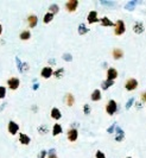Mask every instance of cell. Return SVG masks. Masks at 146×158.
<instances>
[{"mask_svg": "<svg viewBox=\"0 0 146 158\" xmlns=\"http://www.w3.org/2000/svg\"><path fill=\"white\" fill-rule=\"evenodd\" d=\"M125 31H126V25H125L124 20H121V19L117 20L115 25H114V33L117 36H121L125 33Z\"/></svg>", "mask_w": 146, "mask_h": 158, "instance_id": "6da1fadb", "label": "cell"}, {"mask_svg": "<svg viewBox=\"0 0 146 158\" xmlns=\"http://www.w3.org/2000/svg\"><path fill=\"white\" fill-rule=\"evenodd\" d=\"M20 86V81L18 77H10L7 80V87L11 89V90H17Z\"/></svg>", "mask_w": 146, "mask_h": 158, "instance_id": "7a4b0ae2", "label": "cell"}, {"mask_svg": "<svg viewBox=\"0 0 146 158\" xmlns=\"http://www.w3.org/2000/svg\"><path fill=\"white\" fill-rule=\"evenodd\" d=\"M118 110V105H117V101L115 100H109L108 104L106 106V112L109 114V115H113L114 113H117Z\"/></svg>", "mask_w": 146, "mask_h": 158, "instance_id": "3957f363", "label": "cell"}, {"mask_svg": "<svg viewBox=\"0 0 146 158\" xmlns=\"http://www.w3.org/2000/svg\"><path fill=\"white\" fill-rule=\"evenodd\" d=\"M7 131H9L10 134L14 136V134H17L19 132V125L13 120H10L9 124H7Z\"/></svg>", "mask_w": 146, "mask_h": 158, "instance_id": "277c9868", "label": "cell"}, {"mask_svg": "<svg viewBox=\"0 0 146 158\" xmlns=\"http://www.w3.org/2000/svg\"><path fill=\"white\" fill-rule=\"evenodd\" d=\"M67 138H68L69 141L74 143V141H76L77 138H78V131H77L76 129H74V127L69 129V130L67 131Z\"/></svg>", "mask_w": 146, "mask_h": 158, "instance_id": "5b68a950", "label": "cell"}, {"mask_svg": "<svg viewBox=\"0 0 146 158\" xmlns=\"http://www.w3.org/2000/svg\"><path fill=\"white\" fill-rule=\"evenodd\" d=\"M137 87H138V81L135 80V78H133V77L128 78V80L126 81V83H125V88L128 92H132V90L137 89Z\"/></svg>", "mask_w": 146, "mask_h": 158, "instance_id": "8992f818", "label": "cell"}, {"mask_svg": "<svg viewBox=\"0 0 146 158\" xmlns=\"http://www.w3.org/2000/svg\"><path fill=\"white\" fill-rule=\"evenodd\" d=\"M77 6H78V1L77 0H69V1L66 3L64 7L68 12H75L77 10Z\"/></svg>", "mask_w": 146, "mask_h": 158, "instance_id": "52a82bcc", "label": "cell"}, {"mask_svg": "<svg viewBox=\"0 0 146 158\" xmlns=\"http://www.w3.org/2000/svg\"><path fill=\"white\" fill-rule=\"evenodd\" d=\"M52 75H54V70H52V68L50 66H49V67H44L42 70H40V76H42L43 78H45V80L50 78Z\"/></svg>", "mask_w": 146, "mask_h": 158, "instance_id": "ba28073f", "label": "cell"}, {"mask_svg": "<svg viewBox=\"0 0 146 158\" xmlns=\"http://www.w3.org/2000/svg\"><path fill=\"white\" fill-rule=\"evenodd\" d=\"M26 20H27V24H29V27L30 29L36 27L37 24H38V17H37L36 14H29Z\"/></svg>", "mask_w": 146, "mask_h": 158, "instance_id": "9c48e42d", "label": "cell"}, {"mask_svg": "<svg viewBox=\"0 0 146 158\" xmlns=\"http://www.w3.org/2000/svg\"><path fill=\"white\" fill-rule=\"evenodd\" d=\"M87 21L89 24H94V23L100 21V19L97 18V12L96 11H90L87 15Z\"/></svg>", "mask_w": 146, "mask_h": 158, "instance_id": "30bf717a", "label": "cell"}, {"mask_svg": "<svg viewBox=\"0 0 146 158\" xmlns=\"http://www.w3.org/2000/svg\"><path fill=\"white\" fill-rule=\"evenodd\" d=\"M64 104H66L68 107H71L75 104V98L71 93H67L66 95H64Z\"/></svg>", "mask_w": 146, "mask_h": 158, "instance_id": "8fae6325", "label": "cell"}, {"mask_svg": "<svg viewBox=\"0 0 146 158\" xmlns=\"http://www.w3.org/2000/svg\"><path fill=\"white\" fill-rule=\"evenodd\" d=\"M118 70L115 68H109L107 70V80H111V81H114L115 78L118 77Z\"/></svg>", "mask_w": 146, "mask_h": 158, "instance_id": "7c38bea8", "label": "cell"}, {"mask_svg": "<svg viewBox=\"0 0 146 158\" xmlns=\"http://www.w3.org/2000/svg\"><path fill=\"white\" fill-rule=\"evenodd\" d=\"M50 115L54 120H60L61 118H62V113H61V110L57 108V107H52L51 110H50Z\"/></svg>", "mask_w": 146, "mask_h": 158, "instance_id": "4fadbf2b", "label": "cell"}, {"mask_svg": "<svg viewBox=\"0 0 146 158\" xmlns=\"http://www.w3.org/2000/svg\"><path fill=\"white\" fill-rule=\"evenodd\" d=\"M133 31L137 33V35H140L145 31V27H144V24L141 21H135L134 25H133Z\"/></svg>", "mask_w": 146, "mask_h": 158, "instance_id": "5bb4252c", "label": "cell"}, {"mask_svg": "<svg viewBox=\"0 0 146 158\" xmlns=\"http://www.w3.org/2000/svg\"><path fill=\"white\" fill-rule=\"evenodd\" d=\"M19 143L23 145H29L31 143V138L25 133H19Z\"/></svg>", "mask_w": 146, "mask_h": 158, "instance_id": "9a60e30c", "label": "cell"}, {"mask_svg": "<svg viewBox=\"0 0 146 158\" xmlns=\"http://www.w3.org/2000/svg\"><path fill=\"white\" fill-rule=\"evenodd\" d=\"M112 56L114 60H120V58H123L124 57V51L119 49V48H115V49H113L112 51Z\"/></svg>", "mask_w": 146, "mask_h": 158, "instance_id": "2e32d148", "label": "cell"}, {"mask_svg": "<svg viewBox=\"0 0 146 158\" xmlns=\"http://www.w3.org/2000/svg\"><path fill=\"white\" fill-rule=\"evenodd\" d=\"M125 138V132L123 131V129L121 127H117V134H115V140L117 141H123Z\"/></svg>", "mask_w": 146, "mask_h": 158, "instance_id": "e0dca14e", "label": "cell"}, {"mask_svg": "<svg viewBox=\"0 0 146 158\" xmlns=\"http://www.w3.org/2000/svg\"><path fill=\"white\" fill-rule=\"evenodd\" d=\"M62 131H63V129H62V126H61L58 123H56V124L52 126V136L57 137L58 134L62 133Z\"/></svg>", "mask_w": 146, "mask_h": 158, "instance_id": "ac0fdd59", "label": "cell"}, {"mask_svg": "<svg viewBox=\"0 0 146 158\" xmlns=\"http://www.w3.org/2000/svg\"><path fill=\"white\" fill-rule=\"evenodd\" d=\"M100 23H101L102 26H114V25H115L114 23H113L108 17H102V18L100 19Z\"/></svg>", "mask_w": 146, "mask_h": 158, "instance_id": "d6986e66", "label": "cell"}, {"mask_svg": "<svg viewBox=\"0 0 146 158\" xmlns=\"http://www.w3.org/2000/svg\"><path fill=\"white\" fill-rule=\"evenodd\" d=\"M19 38L21 39V41H29V39L31 38L30 30H24V31H21L20 35H19Z\"/></svg>", "mask_w": 146, "mask_h": 158, "instance_id": "ffe728a7", "label": "cell"}, {"mask_svg": "<svg viewBox=\"0 0 146 158\" xmlns=\"http://www.w3.org/2000/svg\"><path fill=\"white\" fill-rule=\"evenodd\" d=\"M90 99H92L93 101H100V100H101V90H100V89H95V90L92 93Z\"/></svg>", "mask_w": 146, "mask_h": 158, "instance_id": "44dd1931", "label": "cell"}, {"mask_svg": "<svg viewBox=\"0 0 146 158\" xmlns=\"http://www.w3.org/2000/svg\"><path fill=\"white\" fill-rule=\"evenodd\" d=\"M54 19V14L50 13V12H48L44 14V18H43V23L44 24H49V23H51Z\"/></svg>", "mask_w": 146, "mask_h": 158, "instance_id": "7402d4cb", "label": "cell"}, {"mask_svg": "<svg viewBox=\"0 0 146 158\" xmlns=\"http://www.w3.org/2000/svg\"><path fill=\"white\" fill-rule=\"evenodd\" d=\"M88 32H89V29H87V26L84 24H80L78 25V35L83 36V35H86Z\"/></svg>", "mask_w": 146, "mask_h": 158, "instance_id": "603a6c76", "label": "cell"}, {"mask_svg": "<svg viewBox=\"0 0 146 158\" xmlns=\"http://www.w3.org/2000/svg\"><path fill=\"white\" fill-rule=\"evenodd\" d=\"M58 11H60V6H58L57 4H52V5L49 6V12L52 13L54 15H55L56 13H58Z\"/></svg>", "mask_w": 146, "mask_h": 158, "instance_id": "cb8c5ba5", "label": "cell"}, {"mask_svg": "<svg viewBox=\"0 0 146 158\" xmlns=\"http://www.w3.org/2000/svg\"><path fill=\"white\" fill-rule=\"evenodd\" d=\"M113 84H114V81L106 80V81H103V82L101 83V88H102L103 90H106V89H108V88H109V87H112Z\"/></svg>", "mask_w": 146, "mask_h": 158, "instance_id": "d4e9b609", "label": "cell"}, {"mask_svg": "<svg viewBox=\"0 0 146 158\" xmlns=\"http://www.w3.org/2000/svg\"><path fill=\"white\" fill-rule=\"evenodd\" d=\"M63 74H64V69H63V68H58V69L54 70V76H55L56 78L63 77Z\"/></svg>", "mask_w": 146, "mask_h": 158, "instance_id": "484cf974", "label": "cell"}, {"mask_svg": "<svg viewBox=\"0 0 146 158\" xmlns=\"http://www.w3.org/2000/svg\"><path fill=\"white\" fill-rule=\"evenodd\" d=\"M48 131H49V127H48V125H40L39 127H38V133L39 134H45V133H48Z\"/></svg>", "mask_w": 146, "mask_h": 158, "instance_id": "4316f807", "label": "cell"}, {"mask_svg": "<svg viewBox=\"0 0 146 158\" xmlns=\"http://www.w3.org/2000/svg\"><path fill=\"white\" fill-rule=\"evenodd\" d=\"M137 4H138V1H128L126 4V6H125V9L128 10V11H132V10H134V7H135Z\"/></svg>", "mask_w": 146, "mask_h": 158, "instance_id": "83f0119b", "label": "cell"}, {"mask_svg": "<svg viewBox=\"0 0 146 158\" xmlns=\"http://www.w3.org/2000/svg\"><path fill=\"white\" fill-rule=\"evenodd\" d=\"M15 62H17V68H18V70H19V73H24V69H23V63L20 62V60H19V57H15Z\"/></svg>", "mask_w": 146, "mask_h": 158, "instance_id": "f1b7e54d", "label": "cell"}, {"mask_svg": "<svg viewBox=\"0 0 146 158\" xmlns=\"http://www.w3.org/2000/svg\"><path fill=\"white\" fill-rule=\"evenodd\" d=\"M6 92H7L6 87L0 86V99H5V96H6Z\"/></svg>", "mask_w": 146, "mask_h": 158, "instance_id": "f546056e", "label": "cell"}, {"mask_svg": "<svg viewBox=\"0 0 146 158\" xmlns=\"http://www.w3.org/2000/svg\"><path fill=\"white\" fill-rule=\"evenodd\" d=\"M83 112H84V114H86V115L90 114V112H92V108H90V106H89L88 104H84V106H83Z\"/></svg>", "mask_w": 146, "mask_h": 158, "instance_id": "4dcf8cb0", "label": "cell"}, {"mask_svg": "<svg viewBox=\"0 0 146 158\" xmlns=\"http://www.w3.org/2000/svg\"><path fill=\"white\" fill-rule=\"evenodd\" d=\"M48 158H57V155H56V150L51 149L50 151L48 152Z\"/></svg>", "mask_w": 146, "mask_h": 158, "instance_id": "1f68e13d", "label": "cell"}, {"mask_svg": "<svg viewBox=\"0 0 146 158\" xmlns=\"http://www.w3.org/2000/svg\"><path fill=\"white\" fill-rule=\"evenodd\" d=\"M62 58L66 61V62H71V60H72V56H71V54H64L63 56H62Z\"/></svg>", "mask_w": 146, "mask_h": 158, "instance_id": "d6a6232c", "label": "cell"}, {"mask_svg": "<svg viewBox=\"0 0 146 158\" xmlns=\"http://www.w3.org/2000/svg\"><path fill=\"white\" fill-rule=\"evenodd\" d=\"M134 104V98H131V99H129L128 101H127V104H126V109H129V108H131L132 107V105Z\"/></svg>", "mask_w": 146, "mask_h": 158, "instance_id": "836d02e7", "label": "cell"}, {"mask_svg": "<svg viewBox=\"0 0 146 158\" xmlns=\"http://www.w3.org/2000/svg\"><path fill=\"white\" fill-rule=\"evenodd\" d=\"M95 157L96 158H106V156H104V153L102 152V151H96V153H95Z\"/></svg>", "mask_w": 146, "mask_h": 158, "instance_id": "e575fe53", "label": "cell"}, {"mask_svg": "<svg viewBox=\"0 0 146 158\" xmlns=\"http://www.w3.org/2000/svg\"><path fill=\"white\" fill-rule=\"evenodd\" d=\"M46 155H48V152L45 151V150H42V151H40V152L38 153V158H45Z\"/></svg>", "mask_w": 146, "mask_h": 158, "instance_id": "d590c367", "label": "cell"}, {"mask_svg": "<svg viewBox=\"0 0 146 158\" xmlns=\"http://www.w3.org/2000/svg\"><path fill=\"white\" fill-rule=\"evenodd\" d=\"M115 127H117L115 123H114V124H112V126H111V127L107 130V132H108V133H113V131H114V129H115Z\"/></svg>", "mask_w": 146, "mask_h": 158, "instance_id": "8d00e7d4", "label": "cell"}, {"mask_svg": "<svg viewBox=\"0 0 146 158\" xmlns=\"http://www.w3.org/2000/svg\"><path fill=\"white\" fill-rule=\"evenodd\" d=\"M140 99H141V101H143V102H146V92L141 93V95H140Z\"/></svg>", "mask_w": 146, "mask_h": 158, "instance_id": "74e56055", "label": "cell"}, {"mask_svg": "<svg viewBox=\"0 0 146 158\" xmlns=\"http://www.w3.org/2000/svg\"><path fill=\"white\" fill-rule=\"evenodd\" d=\"M102 5H107V6H114L115 3H108V1H101Z\"/></svg>", "mask_w": 146, "mask_h": 158, "instance_id": "f35d334b", "label": "cell"}, {"mask_svg": "<svg viewBox=\"0 0 146 158\" xmlns=\"http://www.w3.org/2000/svg\"><path fill=\"white\" fill-rule=\"evenodd\" d=\"M32 88H33V90H37V89L39 88V84H38V83H35V84H33V87H32Z\"/></svg>", "mask_w": 146, "mask_h": 158, "instance_id": "ab89813d", "label": "cell"}, {"mask_svg": "<svg viewBox=\"0 0 146 158\" xmlns=\"http://www.w3.org/2000/svg\"><path fill=\"white\" fill-rule=\"evenodd\" d=\"M49 63H50V64H52V66H55L56 64V61L55 60H49Z\"/></svg>", "mask_w": 146, "mask_h": 158, "instance_id": "60d3db41", "label": "cell"}, {"mask_svg": "<svg viewBox=\"0 0 146 158\" xmlns=\"http://www.w3.org/2000/svg\"><path fill=\"white\" fill-rule=\"evenodd\" d=\"M137 108H141V102H137Z\"/></svg>", "mask_w": 146, "mask_h": 158, "instance_id": "b9f144b4", "label": "cell"}, {"mask_svg": "<svg viewBox=\"0 0 146 158\" xmlns=\"http://www.w3.org/2000/svg\"><path fill=\"white\" fill-rule=\"evenodd\" d=\"M1 33H3V25L0 24V35H1Z\"/></svg>", "mask_w": 146, "mask_h": 158, "instance_id": "7bdbcfd3", "label": "cell"}, {"mask_svg": "<svg viewBox=\"0 0 146 158\" xmlns=\"http://www.w3.org/2000/svg\"><path fill=\"white\" fill-rule=\"evenodd\" d=\"M126 158H132V157H126Z\"/></svg>", "mask_w": 146, "mask_h": 158, "instance_id": "ee69618b", "label": "cell"}]
</instances>
